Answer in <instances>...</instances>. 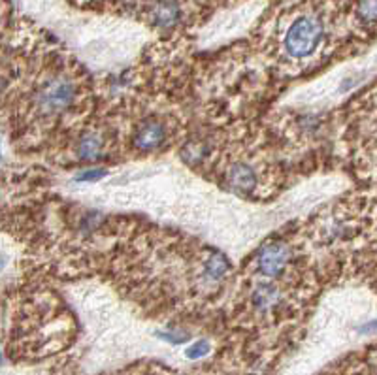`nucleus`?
<instances>
[{
  "label": "nucleus",
  "mask_w": 377,
  "mask_h": 375,
  "mask_svg": "<svg viewBox=\"0 0 377 375\" xmlns=\"http://www.w3.org/2000/svg\"><path fill=\"white\" fill-rule=\"evenodd\" d=\"M161 338L166 339V342H170V343L179 345V343L187 342L188 334L184 332V330H166V332H161Z\"/></svg>",
  "instance_id": "obj_12"
},
{
  "label": "nucleus",
  "mask_w": 377,
  "mask_h": 375,
  "mask_svg": "<svg viewBox=\"0 0 377 375\" xmlns=\"http://www.w3.org/2000/svg\"><path fill=\"white\" fill-rule=\"evenodd\" d=\"M104 176H106V170H102V168H87V170L80 171V174L75 176V179L81 183H92L102 179Z\"/></svg>",
  "instance_id": "obj_11"
},
{
  "label": "nucleus",
  "mask_w": 377,
  "mask_h": 375,
  "mask_svg": "<svg viewBox=\"0 0 377 375\" xmlns=\"http://www.w3.org/2000/svg\"><path fill=\"white\" fill-rule=\"evenodd\" d=\"M78 100V83L72 75L53 72L43 78L31 93V107L38 117H60L72 110Z\"/></svg>",
  "instance_id": "obj_1"
},
{
  "label": "nucleus",
  "mask_w": 377,
  "mask_h": 375,
  "mask_svg": "<svg viewBox=\"0 0 377 375\" xmlns=\"http://www.w3.org/2000/svg\"><path fill=\"white\" fill-rule=\"evenodd\" d=\"M292 247L283 240H272L260 247L255 255V268L264 279L283 278L292 263Z\"/></svg>",
  "instance_id": "obj_3"
},
{
  "label": "nucleus",
  "mask_w": 377,
  "mask_h": 375,
  "mask_svg": "<svg viewBox=\"0 0 377 375\" xmlns=\"http://www.w3.org/2000/svg\"><path fill=\"white\" fill-rule=\"evenodd\" d=\"M281 298L283 296H281L280 287L272 279H266V281L255 285L251 296H249V304L260 315H268V313L275 311V307H280Z\"/></svg>",
  "instance_id": "obj_5"
},
{
  "label": "nucleus",
  "mask_w": 377,
  "mask_h": 375,
  "mask_svg": "<svg viewBox=\"0 0 377 375\" xmlns=\"http://www.w3.org/2000/svg\"><path fill=\"white\" fill-rule=\"evenodd\" d=\"M104 149H106V139L97 130H85L78 136V142L74 145L75 159L80 161H98L104 157Z\"/></svg>",
  "instance_id": "obj_7"
},
{
  "label": "nucleus",
  "mask_w": 377,
  "mask_h": 375,
  "mask_svg": "<svg viewBox=\"0 0 377 375\" xmlns=\"http://www.w3.org/2000/svg\"><path fill=\"white\" fill-rule=\"evenodd\" d=\"M226 183L236 193H249L257 187V170L251 162L238 161L232 162L226 171Z\"/></svg>",
  "instance_id": "obj_6"
},
{
  "label": "nucleus",
  "mask_w": 377,
  "mask_h": 375,
  "mask_svg": "<svg viewBox=\"0 0 377 375\" xmlns=\"http://www.w3.org/2000/svg\"><path fill=\"white\" fill-rule=\"evenodd\" d=\"M168 139V125L159 117H147L138 123L132 136L134 149L140 153H153L161 149Z\"/></svg>",
  "instance_id": "obj_4"
},
{
  "label": "nucleus",
  "mask_w": 377,
  "mask_h": 375,
  "mask_svg": "<svg viewBox=\"0 0 377 375\" xmlns=\"http://www.w3.org/2000/svg\"><path fill=\"white\" fill-rule=\"evenodd\" d=\"M210 349H211V345L208 339H198V342H194L193 345L185 351V354H187V359L196 360V359L206 356V354H210Z\"/></svg>",
  "instance_id": "obj_10"
},
{
  "label": "nucleus",
  "mask_w": 377,
  "mask_h": 375,
  "mask_svg": "<svg viewBox=\"0 0 377 375\" xmlns=\"http://www.w3.org/2000/svg\"><path fill=\"white\" fill-rule=\"evenodd\" d=\"M372 330H377V321L368 322L366 327H362L361 328V332H372Z\"/></svg>",
  "instance_id": "obj_13"
},
{
  "label": "nucleus",
  "mask_w": 377,
  "mask_h": 375,
  "mask_svg": "<svg viewBox=\"0 0 377 375\" xmlns=\"http://www.w3.org/2000/svg\"><path fill=\"white\" fill-rule=\"evenodd\" d=\"M324 28L321 19L313 16H302L291 23L285 34V51L292 59H306L315 53L319 43L323 40Z\"/></svg>",
  "instance_id": "obj_2"
},
{
  "label": "nucleus",
  "mask_w": 377,
  "mask_h": 375,
  "mask_svg": "<svg viewBox=\"0 0 377 375\" xmlns=\"http://www.w3.org/2000/svg\"><path fill=\"white\" fill-rule=\"evenodd\" d=\"M359 17L364 23L377 21V0H361L359 4Z\"/></svg>",
  "instance_id": "obj_9"
},
{
  "label": "nucleus",
  "mask_w": 377,
  "mask_h": 375,
  "mask_svg": "<svg viewBox=\"0 0 377 375\" xmlns=\"http://www.w3.org/2000/svg\"><path fill=\"white\" fill-rule=\"evenodd\" d=\"M179 16H181V10H179L178 0H156L149 10L151 23L159 28L174 27Z\"/></svg>",
  "instance_id": "obj_8"
}]
</instances>
